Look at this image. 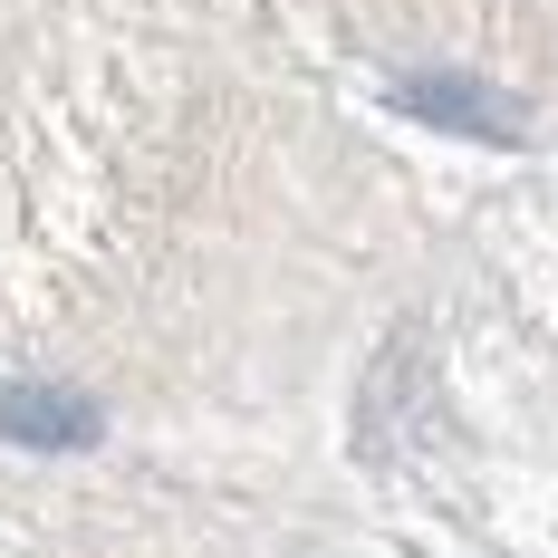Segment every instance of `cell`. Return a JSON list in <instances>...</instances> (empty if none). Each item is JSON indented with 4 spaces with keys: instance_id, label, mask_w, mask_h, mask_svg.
Instances as JSON below:
<instances>
[{
    "instance_id": "1",
    "label": "cell",
    "mask_w": 558,
    "mask_h": 558,
    "mask_svg": "<svg viewBox=\"0 0 558 558\" xmlns=\"http://www.w3.org/2000/svg\"><path fill=\"white\" fill-rule=\"evenodd\" d=\"M395 107L424 116V125H452V135H482V145H520V116H510V97H492L482 77L414 68V77H395Z\"/></svg>"
},
{
    "instance_id": "2",
    "label": "cell",
    "mask_w": 558,
    "mask_h": 558,
    "mask_svg": "<svg viewBox=\"0 0 558 558\" xmlns=\"http://www.w3.org/2000/svg\"><path fill=\"white\" fill-rule=\"evenodd\" d=\"M107 434V414L68 386H0V444H29V452H87Z\"/></svg>"
}]
</instances>
